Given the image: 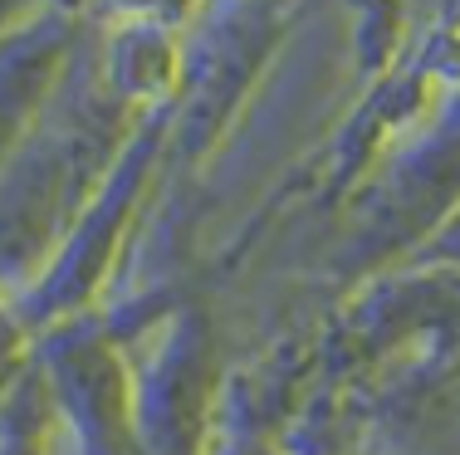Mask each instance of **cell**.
Wrapping results in <instances>:
<instances>
[{
	"label": "cell",
	"mask_w": 460,
	"mask_h": 455,
	"mask_svg": "<svg viewBox=\"0 0 460 455\" xmlns=\"http://www.w3.org/2000/svg\"><path fill=\"white\" fill-rule=\"evenodd\" d=\"M387 431L397 455H460V363L402 397Z\"/></svg>",
	"instance_id": "cell-1"
}]
</instances>
